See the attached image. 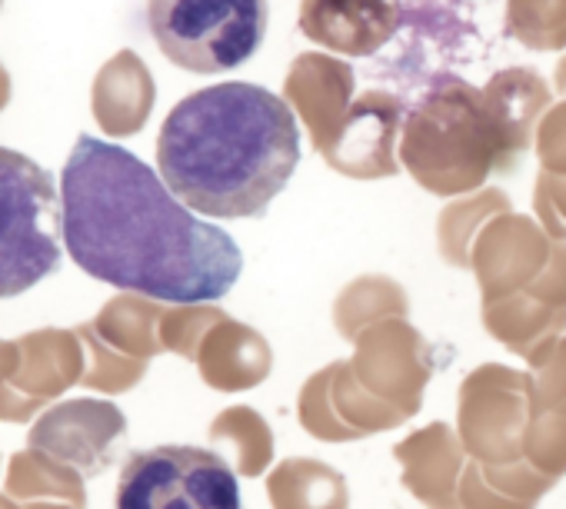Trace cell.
I'll list each match as a JSON object with an SVG mask.
<instances>
[{"instance_id": "obj_1", "label": "cell", "mask_w": 566, "mask_h": 509, "mask_svg": "<svg viewBox=\"0 0 566 509\" xmlns=\"http://www.w3.org/2000/svg\"><path fill=\"white\" fill-rule=\"evenodd\" d=\"M64 246L94 280L167 304L230 294L243 253L227 230L184 206L137 153L77 137L61 173Z\"/></svg>"}, {"instance_id": "obj_2", "label": "cell", "mask_w": 566, "mask_h": 509, "mask_svg": "<svg viewBox=\"0 0 566 509\" xmlns=\"http://www.w3.org/2000/svg\"><path fill=\"white\" fill-rule=\"evenodd\" d=\"M297 163V117L260 84L227 81L187 94L157 137V170L197 216H263Z\"/></svg>"}, {"instance_id": "obj_3", "label": "cell", "mask_w": 566, "mask_h": 509, "mask_svg": "<svg viewBox=\"0 0 566 509\" xmlns=\"http://www.w3.org/2000/svg\"><path fill=\"white\" fill-rule=\"evenodd\" d=\"M354 343V360L331 363L301 390V423L317 439L344 443L394 430L423 403L433 360L403 317L367 327Z\"/></svg>"}, {"instance_id": "obj_4", "label": "cell", "mask_w": 566, "mask_h": 509, "mask_svg": "<svg viewBox=\"0 0 566 509\" xmlns=\"http://www.w3.org/2000/svg\"><path fill=\"white\" fill-rule=\"evenodd\" d=\"M533 110H513L467 84H447L427 97L407 124L403 163L430 193L473 190L490 170H513L526 150Z\"/></svg>"}, {"instance_id": "obj_5", "label": "cell", "mask_w": 566, "mask_h": 509, "mask_svg": "<svg viewBox=\"0 0 566 509\" xmlns=\"http://www.w3.org/2000/svg\"><path fill=\"white\" fill-rule=\"evenodd\" d=\"M64 210L54 173L0 147V300L21 297L61 267Z\"/></svg>"}, {"instance_id": "obj_6", "label": "cell", "mask_w": 566, "mask_h": 509, "mask_svg": "<svg viewBox=\"0 0 566 509\" xmlns=\"http://www.w3.org/2000/svg\"><path fill=\"white\" fill-rule=\"evenodd\" d=\"M147 28L160 54L187 74H230L266 38V0H147Z\"/></svg>"}, {"instance_id": "obj_7", "label": "cell", "mask_w": 566, "mask_h": 509, "mask_svg": "<svg viewBox=\"0 0 566 509\" xmlns=\"http://www.w3.org/2000/svg\"><path fill=\"white\" fill-rule=\"evenodd\" d=\"M117 509H243V499L220 453L167 443L127 456Z\"/></svg>"}, {"instance_id": "obj_8", "label": "cell", "mask_w": 566, "mask_h": 509, "mask_svg": "<svg viewBox=\"0 0 566 509\" xmlns=\"http://www.w3.org/2000/svg\"><path fill=\"white\" fill-rule=\"evenodd\" d=\"M533 393V373H520L500 363L476 367L463 380L457 433L473 463L486 469H513L526 463Z\"/></svg>"}, {"instance_id": "obj_9", "label": "cell", "mask_w": 566, "mask_h": 509, "mask_svg": "<svg viewBox=\"0 0 566 509\" xmlns=\"http://www.w3.org/2000/svg\"><path fill=\"white\" fill-rule=\"evenodd\" d=\"M301 28L311 41L340 54H374L400 28L397 0H304Z\"/></svg>"}, {"instance_id": "obj_10", "label": "cell", "mask_w": 566, "mask_h": 509, "mask_svg": "<svg viewBox=\"0 0 566 509\" xmlns=\"http://www.w3.org/2000/svg\"><path fill=\"white\" fill-rule=\"evenodd\" d=\"M394 456L403 466V486L427 509H460V479L467 469L460 433H453L447 423H430L427 430L397 443Z\"/></svg>"}, {"instance_id": "obj_11", "label": "cell", "mask_w": 566, "mask_h": 509, "mask_svg": "<svg viewBox=\"0 0 566 509\" xmlns=\"http://www.w3.org/2000/svg\"><path fill=\"white\" fill-rule=\"evenodd\" d=\"M533 420L526 433V463L559 479L566 476V337L549 350V357L533 367Z\"/></svg>"}, {"instance_id": "obj_12", "label": "cell", "mask_w": 566, "mask_h": 509, "mask_svg": "<svg viewBox=\"0 0 566 509\" xmlns=\"http://www.w3.org/2000/svg\"><path fill=\"white\" fill-rule=\"evenodd\" d=\"M197 360H200L203 380L217 390H227V393L256 386L273 370V353H270L266 340L256 330L230 320L227 314L207 333Z\"/></svg>"}, {"instance_id": "obj_13", "label": "cell", "mask_w": 566, "mask_h": 509, "mask_svg": "<svg viewBox=\"0 0 566 509\" xmlns=\"http://www.w3.org/2000/svg\"><path fill=\"white\" fill-rule=\"evenodd\" d=\"M273 509H350L347 479L321 459H283L266 483Z\"/></svg>"}, {"instance_id": "obj_14", "label": "cell", "mask_w": 566, "mask_h": 509, "mask_svg": "<svg viewBox=\"0 0 566 509\" xmlns=\"http://www.w3.org/2000/svg\"><path fill=\"white\" fill-rule=\"evenodd\" d=\"M556 479L536 473L530 463L513 469H486L467 463L460 479V509H536L539 496Z\"/></svg>"}, {"instance_id": "obj_15", "label": "cell", "mask_w": 566, "mask_h": 509, "mask_svg": "<svg viewBox=\"0 0 566 509\" xmlns=\"http://www.w3.org/2000/svg\"><path fill=\"white\" fill-rule=\"evenodd\" d=\"M390 317H407V297L397 290V284L377 277H364L350 290H344L334 310V324L347 340H357L367 327Z\"/></svg>"}, {"instance_id": "obj_16", "label": "cell", "mask_w": 566, "mask_h": 509, "mask_svg": "<svg viewBox=\"0 0 566 509\" xmlns=\"http://www.w3.org/2000/svg\"><path fill=\"white\" fill-rule=\"evenodd\" d=\"M210 439H233L237 443V469L243 476H260L273 456V433L266 420L250 406H233L217 416L210 426Z\"/></svg>"}]
</instances>
